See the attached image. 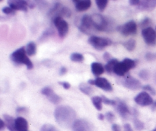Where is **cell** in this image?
<instances>
[{
    "instance_id": "37",
    "label": "cell",
    "mask_w": 156,
    "mask_h": 131,
    "mask_svg": "<svg viewBox=\"0 0 156 131\" xmlns=\"http://www.w3.org/2000/svg\"><path fill=\"white\" fill-rule=\"evenodd\" d=\"M146 59L149 61L153 60V59H155L156 58V55L154 54V53H147L146 54Z\"/></svg>"
},
{
    "instance_id": "7",
    "label": "cell",
    "mask_w": 156,
    "mask_h": 131,
    "mask_svg": "<svg viewBox=\"0 0 156 131\" xmlns=\"http://www.w3.org/2000/svg\"><path fill=\"white\" fill-rule=\"evenodd\" d=\"M53 24L57 29L58 34L60 37H64L68 34L69 24L62 17H56L53 18Z\"/></svg>"
},
{
    "instance_id": "38",
    "label": "cell",
    "mask_w": 156,
    "mask_h": 131,
    "mask_svg": "<svg viewBox=\"0 0 156 131\" xmlns=\"http://www.w3.org/2000/svg\"><path fill=\"white\" fill-rule=\"evenodd\" d=\"M59 84L61 86L63 87L65 89H69L70 87H71V85L68 82H59Z\"/></svg>"
},
{
    "instance_id": "34",
    "label": "cell",
    "mask_w": 156,
    "mask_h": 131,
    "mask_svg": "<svg viewBox=\"0 0 156 131\" xmlns=\"http://www.w3.org/2000/svg\"><path fill=\"white\" fill-rule=\"evenodd\" d=\"M143 90L146 92H149L150 94H152V95H156V91L153 87L151 86L150 85H146L143 87Z\"/></svg>"
},
{
    "instance_id": "29",
    "label": "cell",
    "mask_w": 156,
    "mask_h": 131,
    "mask_svg": "<svg viewBox=\"0 0 156 131\" xmlns=\"http://www.w3.org/2000/svg\"><path fill=\"white\" fill-rule=\"evenodd\" d=\"M133 124H134V127L136 128V130L141 131L145 128L144 123H143V122H142L140 120H139L138 118L134 119Z\"/></svg>"
},
{
    "instance_id": "45",
    "label": "cell",
    "mask_w": 156,
    "mask_h": 131,
    "mask_svg": "<svg viewBox=\"0 0 156 131\" xmlns=\"http://www.w3.org/2000/svg\"><path fill=\"white\" fill-rule=\"evenodd\" d=\"M105 117V115H104L103 114H99L98 115V118L100 120H104Z\"/></svg>"
},
{
    "instance_id": "31",
    "label": "cell",
    "mask_w": 156,
    "mask_h": 131,
    "mask_svg": "<svg viewBox=\"0 0 156 131\" xmlns=\"http://www.w3.org/2000/svg\"><path fill=\"white\" fill-rule=\"evenodd\" d=\"M139 76L140 79H143V80H149V77H150V73L147 69H142L139 73Z\"/></svg>"
},
{
    "instance_id": "42",
    "label": "cell",
    "mask_w": 156,
    "mask_h": 131,
    "mask_svg": "<svg viewBox=\"0 0 156 131\" xmlns=\"http://www.w3.org/2000/svg\"><path fill=\"white\" fill-rule=\"evenodd\" d=\"M66 73H67V69L66 68L65 66L61 67L60 69H59V75H60V76H63V75H65Z\"/></svg>"
},
{
    "instance_id": "15",
    "label": "cell",
    "mask_w": 156,
    "mask_h": 131,
    "mask_svg": "<svg viewBox=\"0 0 156 131\" xmlns=\"http://www.w3.org/2000/svg\"><path fill=\"white\" fill-rule=\"evenodd\" d=\"M8 5L15 11L27 12L28 8V3L24 0H10L8 2Z\"/></svg>"
},
{
    "instance_id": "5",
    "label": "cell",
    "mask_w": 156,
    "mask_h": 131,
    "mask_svg": "<svg viewBox=\"0 0 156 131\" xmlns=\"http://www.w3.org/2000/svg\"><path fill=\"white\" fill-rule=\"evenodd\" d=\"M88 43L96 50H101L105 47L111 45L112 42L108 38L100 37L98 36H91L88 38Z\"/></svg>"
},
{
    "instance_id": "24",
    "label": "cell",
    "mask_w": 156,
    "mask_h": 131,
    "mask_svg": "<svg viewBox=\"0 0 156 131\" xmlns=\"http://www.w3.org/2000/svg\"><path fill=\"white\" fill-rule=\"evenodd\" d=\"M91 101L94 104V108L98 110V111H101L102 110V104H103V101H102V97H99V96H94L91 97Z\"/></svg>"
},
{
    "instance_id": "49",
    "label": "cell",
    "mask_w": 156,
    "mask_h": 131,
    "mask_svg": "<svg viewBox=\"0 0 156 131\" xmlns=\"http://www.w3.org/2000/svg\"><path fill=\"white\" fill-rule=\"evenodd\" d=\"M152 131H156V128H155V129H154L153 130H152Z\"/></svg>"
},
{
    "instance_id": "27",
    "label": "cell",
    "mask_w": 156,
    "mask_h": 131,
    "mask_svg": "<svg viewBox=\"0 0 156 131\" xmlns=\"http://www.w3.org/2000/svg\"><path fill=\"white\" fill-rule=\"evenodd\" d=\"M70 59L74 62H82L84 61V56L82 53H73L70 56Z\"/></svg>"
},
{
    "instance_id": "47",
    "label": "cell",
    "mask_w": 156,
    "mask_h": 131,
    "mask_svg": "<svg viewBox=\"0 0 156 131\" xmlns=\"http://www.w3.org/2000/svg\"><path fill=\"white\" fill-rule=\"evenodd\" d=\"M152 111H155L156 110V101L153 102V104H152Z\"/></svg>"
},
{
    "instance_id": "12",
    "label": "cell",
    "mask_w": 156,
    "mask_h": 131,
    "mask_svg": "<svg viewBox=\"0 0 156 131\" xmlns=\"http://www.w3.org/2000/svg\"><path fill=\"white\" fill-rule=\"evenodd\" d=\"M122 83H123V85L125 88H128V89L129 90H133V91L139 90L140 88H142V85L140 81L131 76H128L123 81Z\"/></svg>"
},
{
    "instance_id": "13",
    "label": "cell",
    "mask_w": 156,
    "mask_h": 131,
    "mask_svg": "<svg viewBox=\"0 0 156 131\" xmlns=\"http://www.w3.org/2000/svg\"><path fill=\"white\" fill-rule=\"evenodd\" d=\"M41 94L45 95L50 102H52L53 104H59L61 101V100H62L60 96L56 94L50 87H44L41 90Z\"/></svg>"
},
{
    "instance_id": "19",
    "label": "cell",
    "mask_w": 156,
    "mask_h": 131,
    "mask_svg": "<svg viewBox=\"0 0 156 131\" xmlns=\"http://www.w3.org/2000/svg\"><path fill=\"white\" fill-rule=\"evenodd\" d=\"M76 5V10L79 12L86 11L91 7V2L90 0H82V1H73Z\"/></svg>"
},
{
    "instance_id": "17",
    "label": "cell",
    "mask_w": 156,
    "mask_h": 131,
    "mask_svg": "<svg viewBox=\"0 0 156 131\" xmlns=\"http://www.w3.org/2000/svg\"><path fill=\"white\" fill-rule=\"evenodd\" d=\"M137 7L143 11H152L156 7V0H140Z\"/></svg>"
},
{
    "instance_id": "35",
    "label": "cell",
    "mask_w": 156,
    "mask_h": 131,
    "mask_svg": "<svg viewBox=\"0 0 156 131\" xmlns=\"http://www.w3.org/2000/svg\"><path fill=\"white\" fill-rule=\"evenodd\" d=\"M2 11L3 13L5 14V15H15V11L13 10V9L11 7H9V6H5L4 8H2Z\"/></svg>"
},
{
    "instance_id": "1",
    "label": "cell",
    "mask_w": 156,
    "mask_h": 131,
    "mask_svg": "<svg viewBox=\"0 0 156 131\" xmlns=\"http://www.w3.org/2000/svg\"><path fill=\"white\" fill-rule=\"evenodd\" d=\"M55 120L58 124L63 128L73 127L76 119L75 110L67 105H59L54 111Z\"/></svg>"
},
{
    "instance_id": "22",
    "label": "cell",
    "mask_w": 156,
    "mask_h": 131,
    "mask_svg": "<svg viewBox=\"0 0 156 131\" xmlns=\"http://www.w3.org/2000/svg\"><path fill=\"white\" fill-rule=\"evenodd\" d=\"M27 56H34L37 52V47L34 42H29L25 47Z\"/></svg>"
},
{
    "instance_id": "50",
    "label": "cell",
    "mask_w": 156,
    "mask_h": 131,
    "mask_svg": "<svg viewBox=\"0 0 156 131\" xmlns=\"http://www.w3.org/2000/svg\"><path fill=\"white\" fill-rule=\"evenodd\" d=\"M155 30H156V27H155Z\"/></svg>"
},
{
    "instance_id": "36",
    "label": "cell",
    "mask_w": 156,
    "mask_h": 131,
    "mask_svg": "<svg viewBox=\"0 0 156 131\" xmlns=\"http://www.w3.org/2000/svg\"><path fill=\"white\" fill-rule=\"evenodd\" d=\"M105 117H106V119L109 122H113L114 120H115V115H114L112 112H111V111L106 113V114H105Z\"/></svg>"
},
{
    "instance_id": "46",
    "label": "cell",
    "mask_w": 156,
    "mask_h": 131,
    "mask_svg": "<svg viewBox=\"0 0 156 131\" xmlns=\"http://www.w3.org/2000/svg\"><path fill=\"white\" fill-rule=\"evenodd\" d=\"M25 111V108L22 107V108H17V112L20 113V112H24Z\"/></svg>"
},
{
    "instance_id": "3",
    "label": "cell",
    "mask_w": 156,
    "mask_h": 131,
    "mask_svg": "<svg viewBox=\"0 0 156 131\" xmlns=\"http://www.w3.org/2000/svg\"><path fill=\"white\" fill-rule=\"evenodd\" d=\"M136 62L129 58H125L122 62H118L115 66L114 73L119 76H123L127 72L135 68Z\"/></svg>"
},
{
    "instance_id": "14",
    "label": "cell",
    "mask_w": 156,
    "mask_h": 131,
    "mask_svg": "<svg viewBox=\"0 0 156 131\" xmlns=\"http://www.w3.org/2000/svg\"><path fill=\"white\" fill-rule=\"evenodd\" d=\"M73 131H93L91 123L84 119H79L75 121L73 126Z\"/></svg>"
},
{
    "instance_id": "18",
    "label": "cell",
    "mask_w": 156,
    "mask_h": 131,
    "mask_svg": "<svg viewBox=\"0 0 156 131\" xmlns=\"http://www.w3.org/2000/svg\"><path fill=\"white\" fill-rule=\"evenodd\" d=\"M15 129L16 131H28V123L27 120L22 117H18L15 119Z\"/></svg>"
},
{
    "instance_id": "39",
    "label": "cell",
    "mask_w": 156,
    "mask_h": 131,
    "mask_svg": "<svg viewBox=\"0 0 156 131\" xmlns=\"http://www.w3.org/2000/svg\"><path fill=\"white\" fill-rule=\"evenodd\" d=\"M103 58L105 61H108H108L111 60V59H113V58H111V54H110L109 53H108V52L105 53V54H104V56H103Z\"/></svg>"
},
{
    "instance_id": "2",
    "label": "cell",
    "mask_w": 156,
    "mask_h": 131,
    "mask_svg": "<svg viewBox=\"0 0 156 131\" xmlns=\"http://www.w3.org/2000/svg\"><path fill=\"white\" fill-rule=\"evenodd\" d=\"M10 59L14 63L17 65H24L27 66V69H32L34 67L33 62L30 61L27 56L24 47H20L17 49L10 55Z\"/></svg>"
},
{
    "instance_id": "40",
    "label": "cell",
    "mask_w": 156,
    "mask_h": 131,
    "mask_svg": "<svg viewBox=\"0 0 156 131\" xmlns=\"http://www.w3.org/2000/svg\"><path fill=\"white\" fill-rule=\"evenodd\" d=\"M140 0H129V3L133 6H138V5L140 4Z\"/></svg>"
},
{
    "instance_id": "43",
    "label": "cell",
    "mask_w": 156,
    "mask_h": 131,
    "mask_svg": "<svg viewBox=\"0 0 156 131\" xmlns=\"http://www.w3.org/2000/svg\"><path fill=\"white\" fill-rule=\"evenodd\" d=\"M112 130L113 131H120V126L117 123H114L112 126Z\"/></svg>"
},
{
    "instance_id": "20",
    "label": "cell",
    "mask_w": 156,
    "mask_h": 131,
    "mask_svg": "<svg viewBox=\"0 0 156 131\" xmlns=\"http://www.w3.org/2000/svg\"><path fill=\"white\" fill-rule=\"evenodd\" d=\"M3 120L5 123L6 127L9 131H16L15 129V119H14L12 116L4 114L3 115Z\"/></svg>"
},
{
    "instance_id": "26",
    "label": "cell",
    "mask_w": 156,
    "mask_h": 131,
    "mask_svg": "<svg viewBox=\"0 0 156 131\" xmlns=\"http://www.w3.org/2000/svg\"><path fill=\"white\" fill-rule=\"evenodd\" d=\"M79 90L82 91L83 94H86V95H90L92 93V88L90 86V85H87L85 83H81L79 86Z\"/></svg>"
},
{
    "instance_id": "48",
    "label": "cell",
    "mask_w": 156,
    "mask_h": 131,
    "mask_svg": "<svg viewBox=\"0 0 156 131\" xmlns=\"http://www.w3.org/2000/svg\"><path fill=\"white\" fill-rule=\"evenodd\" d=\"M154 81H155L156 83V73H155V74H154Z\"/></svg>"
},
{
    "instance_id": "33",
    "label": "cell",
    "mask_w": 156,
    "mask_h": 131,
    "mask_svg": "<svg viewBox=\"0 0 156 131\" xmlns=\"http://www.w3.org/2000/svg\"><path fill=\"white\" fill-rule=\"evenodd\" d=\"M150 23H151V20L149 19V18H146L140 23V27H142L143 30V29L149 27V25L150 24Z\"/></svg>"
},
{
    "instance_id": "30",
    "label": "cell",
    "mask_w": 156,
    "mask_h": 131,
    "mask_svg": "<svg viewBox=\"0 0 156 131\" xmlns=\"http://www.w3.org/2000/svg\"><path fill=\"white\" fill-rule=\"evenodd\" d=\"M40 131H59L56 127H55L53 125L49 124V123H46V124L43 125L41 128Z\"/></svg>"
},
{
    "instance_id": "16",
    "label": "cell",
    "mask_w": 156,
    "mask_h": 131,
    "mask_svg": "<svg viewBox=\"0 0 156 131\" xmlns=\"http://www.w3.org/2000/svg\"><path fill=\"white\" fill-rule=\"evenodd\" d=\"M116 107H117V112L119 113L120 116H121L123 118L126 119L127 118L128 115L130 114V111H129V108L126 105V103H124L122 101H118V102H117V104H116Z\"/></svg>"
},
{
    "instance_id": "4",
    "label": "cell",
    "mask_w": 156,
    "mask_h": 131,
    "mask_svg": "<svg viewBox=\"0 0 156 131\" xmlns=\"http://www.w3.org/2000/svg\"><path fill=\"white\" fill-rule=\"evenodd\" d=\"M91 16L94 30L105 31V30H108L109 23L103 15H100V14H93Z\"/></svg>"
},
{
    "instance_id": "9",
    "label": "cell",
    "mask_w": 156,
    "mask_h": 131,
    "mask_svg": "<svg viewBox=\"0 0 156 131\" xmlns=\"http://www.w3.org/2000/svg\"><path fill=\"white\" fill-rule=\"evenodd\" d=\"M117 30L124 36L135 34L137 30V24L134 21H129L125 23L123 25L119 26Z\"/></svg>"
},
{
    "instance_id": "28",
    "label": "cell",
    "mask_w": 156,
    "mask_h": 131,
    "mask_svg": "<svg viewBox=\"0 0 156 131\" xmlns=\"http://www.w3.org/2000/svg\"><path fill=\"white\" fill-rule=\"evenodd\" d=\"M96 5H97V7L101 12H103L105 9L106 6L108 5V0H96L95 1Z\"/></svg>"
},
{
    "instance_id": "10",
    "label": "cell",
    "mask_w": 156,
    "mask_h": 131,
    "mask_svg": "<svg viewBox=\"0 0 156 131\" xmlns=\"http://www.w3.org/2000/svg\"><path fill=\"white\" fill-rule=\"evenodd\" d=\"M136 103L142 107H146L152 105L153 104V99L151 97L150 94L146 91H142L140 94H137L134 98Z\"/></svg>"
},
{
    "instance_id": "32",
    "label": "cell",
    "mask_w": 156,
    "mask_h": 131,
    "mask_svg": "<svg viewBox=\"0 0 156 131\" xmlns=\"http://www.w3.org/2000/svg\"><path fill=\"white\" fill-rule=\"evenodd\" d=\"M102 101H103V103L106 105H113V106H116L117 104V101L115 100H112V99L108 98L105 96H101Z\"/></svg>"
},
{
    "instance_id": "23",
    "label": "cell",
    "mask_w": 156,
    "mask_h": 131,
    "mask_svg": "<svg viewBox=\"0 0 156 131\" xmlns=\"http://www.w3.org/2000/svg\"><path fill=\"white\" fill-rule=\"evenodd\" d=\"M118 62H119L118 59H112L110 61H108V63H107L105 66V70H106L108 73H114V67H115V66L117 65Z\"/></svg>"
},
{
    "instance_id": "44",
    "label": "cell",
    "mask_w": 156,
    "mask_h": 131,
    "mask_svg": "<svg viewBox=\"0 0 156 131\" xmlns=\"http://www.w3.org/2000/svg\"><path fill=\"white\" fill-rule=\"evenodd\" d=\"M0 123H1V126H0V130L3 131L5 129V128L6 127L5 123L4 120H3L2 119V120H0Z\"/></svg>"
},
{
    "instance_id": "21",
    "label": "cell",
    "mask_w": 156,
    "mask_h": 131,
    "mask_svg": "<svg viewBox=\"0 0 156 131\" xmlns=\"http://www.w3.org/2000/svg\"><path fill=\"white\" fill-rule=\"evenodd\" d=\"M91 69L94 76H99L104 73V72H105V67L102 66V64L97 62H94L91 63Z\"/></svg>"
},
{
    "instance_id": "8",
    "label": "cell",
    "mask_w": 156,
    "mask_h": 131,
    "mask_svg": "<svg viewBox=\"0 0 156 131\" xmlns=\"http://www.w3.org/2000/svg\"><path fill=\"white\" fill-rule=\"evenodd\" d=\"M88 85H95L98 88H101L102 90H105L106 91H113V87L111 84L108 82V80L105 78L98 77L95 79H89L88 81Z\"/></svg>"
},
{
    "instance_id": "25",
    "label": "cell",
    "mask_w": 156,
    "mask_h": 131,
    "mask_svg": "<svg viewBox=\"0 0 156 131\" xmlns=\"http://www.w3.org/2000/svg\"><path fill=\"white\" fill-rule=\"evenodd\" d=\"M123 47L128 50V51H133L134 49L136 48V42L135 40L133 39H129L127 41H125V42L122 43Z\"/></svg>"
},
{
    "instance_id": "6",
    "label": "cell",
    "mask_w": 156,
    "mask_h": 131,
    "mask_svg": "<svg viewBox=\"0 0 156 131\" xmlns=\"http://www.w3.org/2000/svg\"><path fill=\"white\" fill-rule=\"evenodd\" d=\"M77 26L81 31L86 34H88L91 30H94L91 15H83L79 21V23H77Z\"/></svg>"
},
{
    "instance_id": "41",
    "label": "cell",
    "mask_w": 156,
    "mask_h": 131,
    "mask_svg": "<svg viewBox=\"0 0 156 131\" xmlns=\"http://www.w3.org/2000/svg\"><path fill=\"white\" fill-rule=\"evenodd\" d=\"M123 128H124V131H133V128L129 123H126V124H124Z\"/></svg>"
},
{
    "instance_id": "11",
    "label": "cell",
    "mask_w": 156,
    "mask_h": 131,
    "mask_svg": "<svg viewBox=\"0 0 156 131\" xmlns=\"http://www.w3.org/2000/svg\"><path fill=\"white\" fill-rule=\"evenodd\" d=\"M142 35L145 42L149 46H154L156 44V30L152 27H149L142 30Z\"/></svg>"
}]
</instances>
